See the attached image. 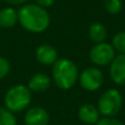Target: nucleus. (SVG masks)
Returning <instances> with one entry per match:
<instances>
[{"label":"nucleus","instance_id":"nucleus-1","mask_svg":"<svg viewBox=\"0 0 125 125\" xmlns=\"http://www.w3.org/2000/svg\"><path fill=\"white\" fill-rule=\"evenodd\" d=\"M18 20L22 28L31 33H42L51 24L48 11L35 3L23 4L18 10Z\"/></svg>","mask_w":125,"mask_h":125},{"label":"nucleus","instance_id":"nucleus-2","mask_svg":"<svg viewBox=\"0 0 125 125\" xmlns=\"http://www.w3.org/2000/svg\"><path fill=\"white\" fill-rule=\"evenodd\" d=\"M52 78L57 87L69 90L76 84L79 78L77 65L68 58H58L52 68Z\"/></svg>","mask_w":125,"mask_h":125},{"label":"nucleus","instance_id":"nucleus-3","mask_svg":"<svg viewBox=\"0 0 125 125\" xmlns=\"http://www.w3.org/2000/svg\"><path fill=\"white\" fill-rule=\"evenodd\" d=\"M32 92L24 84H15L7 91L4 95V108L11 112H21L31 103Z\"/></svg>","mask_w":125,"mask_h":125},{"label":"nucleus","instance_id":"nucleus-4","mask_svg":"<svg viewBox=\"0 0 125 125\" xmlns=\"http://www.w3.org/2000/svg\"><path fill=\"white\" fill-rule=\"evenodd\" d=\"M123 104V98L117 89L111 88L105 90L98 100V110L104 117H114L120 112Z\"/></svg>","mask_w":125,"mask_h":125},{"label":"nucleus","instance_id":"nucleus-5","mask_svg":"<svg viewBox=\"0 0 125 125\" xmlns=\"http://www.w3.org/2000/svg\"><path fill=\"white\" fill-rule=\"evenodd\" d=\"M116 56V52L110 43H99L94 44L89 51V58L95 67L110 66L113 59Z\"/></svg>","mask_w":125,"mask_h":125},{"label":"nucleus","instance_id":"nucleus-6","mask_svg":"<svg viewBox=\"0 0 125 125\" xmlns=\"http://www.w3.org/2000/svg\"><path fill=\"white\" fill-rule=\"evenodd\" d=\"M78 81L82 89L92 92V91L99 90L102 87L104 82V76L99 67L91 66L87 67L79 73Z\"/></svg>","mask_w":125,"mask_h":125},{"label":"nucleus","instance_id":"nucleus-7","mask_svg":"<svg viewBox=\"0 0 125 125\" xmlns=\"http://www.w3.org/2000/svg\"><path fill=\"white\" fill-rule=\"evenodd\" d=\"M110 77L115 84L125 86V54H116L110 64Z\"/></svg>","mask_w":125,"mask_h":125},{"label":"nucleus","instance_id":"nucleus-8","mask_svg":"<svg viewBox=\"0 0 125 125\" xmlns=\"http://www.w3.org/2000/svg\"><path fill=\"white\" fill-rule=\"evenodd\" d=\"M24 123L25 125H48L50 114L41 106H33L25 112Z\"/></svg>","mask_w":125,"mask_h":125},{"label":"nucleus","instance_id":"nucleus-9","mask_svg":"<svg viewBox=\"0 0 125 125\" xmlns=\"http://www.w3.org/2000/svg\"><path fill=\"white\" fill-rule=\"evenodd\" d=\"M37 62L45 66H53L58 59V53L54 46L50 44H42L35 51Z\"/></svg>","mask_w":125,"mask_h":125},{"label":"nucleus","instance_id":"nucleus-10","mask_svg":"<svg viewBox=\"0 0 125 125\" xmlns=\"http://www.w3.org/2000/svg\"><path fill=\"white\" fill-rule=\"evenodd\" d=\"M51 83H52V79L50 76L44 73H37L30 78L28 88L31 90V92L41 93L47 90L51 87Z\"/></svg>","mask_w":125,"mask_h":125},{"label":"nucleus","instance_id":"nucleus-11","mask_svg":"<svg viewBox=\"0 0 125 125\" xmlns=\"http://www.w3.org/2000/svg\"><path fill=\"white\" fill-rule=\"evenodd\" d=\"M78 117L84 124H95L100 120V112L95 105L86 103L78 110Z\"/></svg>","mask_w":125,"mask_h":125},{"label":"nucleus","instance_id":"nucleus-12","mask_svg":"<svg viewBox=\"0 0 125 125\" xmlns=\"http://www.w3.org/2000/svg\"><path fill=\"white\" fill-rule=\"evenodd\" d=\"M19 22L18 11L14 8H3L0 10V28L11 29Z\"/></svg>","mask_w":125,"mask_h":125},{"label":"nucleus","instance_id":"nucleus-13","mask_svg":"<svg viewBox=\"0 0 125 125\" xmlns=\"http://www.w3.org/2000/svg\"><path fill=\"white\" fill-rule=\"evenodd\" d=\"M88 35L89 39L94 44L103 43V42H105L106 37H108V30H106L105 25H103L102 23L95 22V23H92L89 26Z\"/></svg>","mask_w":125,"mask_h":125},{"label":"nucleus","instance_id":"nucleus-14","mask_svg":"<svg viewBox=\"0 0 125 125\" xmlns=\"http://www.w3.org/2000/svg\"><path fill=\"white\" fill-rule=\"evenodd\" d=\"M111 45L117 54H125V30L120 31L113 36Z\"/></svg>","mask_w":125,"mask_h":125},{"label":"nucleus","instance_id":"nucleus-15","mask_svg":"<svg viewBox=\"0 0 125 125\" xmlns=\"http://www.w3.org/2000/svg\"><path fill=\"white\" fill-rule=\"evenodd\" d=\"M0 125H17V119L13 112L3 106H0Z\"/></svg>","mask_w":125,"mask_h":125},{"label":"nucleus","instance_id":"nucleus-16","mask_svg":"<svg viewBox=\"0 0 125 125\" xmlns=\"http://www.w3.org/2000/svg\"><path fill=\"white\" fill-rule=\"evenodd\" d=\"M104 9L109 14H117L123 9L122 0H104Z\"/></svg>","mask_w":125,"mask_h":125},{"label":"nucleus","instance_id":"nucleus-17","mask_svg":"<svg viewBox=\"0 0 125 125\" xmlns=\"http://www.w3.org/2000/svg\"><path fill=\"white\" fill-rule=\"evenodd\" d=\"M10 73V62L7 58L0 56V80L6 78Z\"/></svg>","mask_w":125,"mask_h":125},{"label":"nucleus","instance_id":"nucleus-18","mask_svg":"<svg viewBox=\"0 0 125 125\" xmlns=\"http://www.w3.org/2000/svg\"><path fill=\"white\" fill-rule=\"evenodd\" d=\"M94 125H125L122 121L115 117H100V120Z\"/></svg>","mask_w":125,"mask_h":125},{"label":"nucleus","instance_id":"nucleus-19","mask_svg":"<svg viewBox=\"0 0 125 125\" xmlns=\"http://www.w3.org/2000/svg\"><path fill=\"white\" fill-rule=\"evenodd\" d=\"M34 1H35V4H37V6L42 7L44 9L50 8V7H52L55 3V0H34Z\"/></svg>","mask_w":125,"mask_h":125},{"label":"nucleus","instance_id":"nucleus-20","mask_svg":"<svg viewBox=\"0 0 125 125\" xmlns=\"http://www.w3.org/2000/svg\"><path fill=\"white\" fill-rule=\"evenodd\" d=\"M6 2H8L11 6H20V4H24L25 2H28L29 0H4Z\"/></svg>","mask_w":125,"mask_h":125}]
</instances>
